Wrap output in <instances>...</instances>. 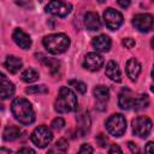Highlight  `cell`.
<instances>
[{
	"mask_svg": "<svg viewBox=\"0 0 154 154\" xmlns=\"http://www.w3.org/2000/svg\"><path fill=\"white\" fill-rule=\"evenodd\" d=\"M150 89H152V91H153V93H154V84H153V85H152V87H150Z\"/></svg>",
	"mask_w": 154,
	"mask_h": 154,
	"instance_id": "60d3db41",
	"label": "cell"
},
{
	"mask_svg": "<svg viewBox=\"0 0 154 154\" xmlns=\"http://www.w3.org/2000/svg\"><path fill=\"white\" fill-rule=\"evenodd\" d=\"M4 152H7V153H11V150H10V149H5V148H1V149H0V153H4Z\"/></svg>",
	"mask_w": 154,
	"mask_h": 154,
	"instance_id": "74e56055",
	"label": "cell"
},
{
	"mask_svg": "<svg viewBox=\"0 0 154 154\" xmlns=\"http://www.w3.org/2000/svg\"><path fill=\"white\" fill-rule=\"evenodd\" d=\"M128 147L130 148V150L132 152V153H138L140 152V149L137 148V146H135V143H132V142H128Z\"/></svg>",
	"mask_w": 154,
	"mask_h": 154,
	"instance_id": "e575fe53",
	"label": "cell"
},
{
	"mask_svg": "<svg viewBox=\"0 0 154 154\" xmlns=\"http://www.w3.org/2000/svg\"><path fill=\"white\" fill-rule=\"evenodd\" d=\"M123 45H124L126 48L131 49V48H134V47H135L136 42H135V40H134V38H131V37H125V38L123 40Z\"/></svg>",
	"mask_w": 154,
	"mask_h": 154,
	"instance_id": "f546056e",
	"label": "cell"
},
{
	"mask_svg": "<svg viewBox=\"0 0 154 154\" xmlns=\"http://www.w3.org/2000/svg\"><path fill=\"white\" fill-rule=\"evenodd\" d=\"M20 129L18 126L14 125H8L5 128L4 132H2V137L5 141H14L18 137H20Z\"/></svg>",
	"mask_w": 154,
	"mask_h": 154,
	"instance_id": "ffe728a7",
	"label": "cell"
},
{
	"mask_svg": "<svg viewBox=\"0 0 154 154\" xmlns=\"http://www.w3.org/2000/svg\"><path fill=\"white\" fill-rule=\"evenodd\" d=\"M103 20H105L106 26L109 30H117L123 24V14L119 11L112 7H108L103 12Z\"/></svg>",
	"mask_w": 154,
	"mask_h": 154,
	"instance_id": "ba28073f",
	"label": "cell"
},
{
	"mask_svg": "<svg viewBox=\"0 0 154 154\" xmlns=\"http://www.w3.org/2000/svg\"><path fill=\"white\" fill-rule=\"evenodd\" d=\"M72 10L71 4L61 1V0H51L46 6V12L57 16V17H66Z\"/></svg>",
	"mask_w": 154,
	"mask_h": 154,
	"instance_id": "52a82bcc",
	"label": "cell"
},
{
	"mask_svg": "<svg viewBox=\"0 0 154 154\" xmlns=\"http://www.w3.org/2000/svg\"><path fill=\"white\" fill-rule=\"evenodd\" d=\"M152 1H153V2H154V0H152Z\"/></svg>",
	"mask_w": 154,
	"mask_h": 154,
	"instance_id": "7bdbcfd3",
	"label": "cell"
},
{
	"mask_svg": "<svg viewBox=\"0 0 154 154\" xmlns=\"http://www.w3.org/2000/svg\"><path fill=\"white\" fill-rule=\"evenodd\" d=\"M122 152H123V150H122L117 144H112V147L108 149V153H111V154H112V153H122Z\"/></svg>",
	"mask_w": 154,
	"mask_h": 154,
	"instance_id": "d6a6232c",
	"label": "cell"
},
{
	"mask_svg": "<svg viewBox=\"0 0 154 154\" xmlns=\"http://www.w3.org/2000/svg\"><path fill=\"white\" fill-rule=\"evenodd\" d=\"M43 63L49 67V70H51V72H52V73H54V72H57V71L59 70V63H58L57 60L45 58V59H43Z\"/></svg>",
	"mask_w": 154,
	"mask_h": 154,
	"instance_id": "484cf974",
	"label": "cell"
},
{
	"mask_svg": "<svg viewBox=\"0 0 154 154\" xmlns=\"http://www.w3.org/2000/svg\"><path fill=\"white\" fill-rule=\"evenodd\" d=\"M18 153H35V150L34 149H31V148H29V147H23V148H20L19 150H18Z\"/></svg>",
	"mask_w": 154,
	"mask_h": 154,
	"instance_id": "d590c367",
	"label": "cell"
},
{
	"mask_svg": "<svg viewBox=\"0 0 154 154\" xmlns=\"http://www.w3.org/2000/svg\"><path fill=\"white\" fill-rule=\"evenodd\" d=\"M84 25L87 29H89L91 31L99 30L101 28V20L99 18V14L93 11L87 12L84 14Z\"/></svg>",
	"mask_w": 154,
	"mask_h": 154,
	"instance_id": "9a60e30c",
	"label": "cell"
},
{
	"mask_svg": "<svg viewBox=\"0 0 154 154\" xmlns=\"http://www.w3.org/2000/svg\"><path fill=\"white\" fill-rule=\"evenodd\" d=\"M51 125H52V128H53L54 130H60V129L64 128V125H65V120H64L63 118L58 117V118L53 119V122H52Z\"/></svg>",
	"mask_w": 154,
	"mask_h": 154,
	"instance_id": "4316f807",
	"label": "cell"
},
{
	"mask_svg": "<svg viewBox=\"0 0 154 154\" xmlns=\"http://www.w3.org/2000/svg\"><path fill=\"white\" fill-rule=\"evenodd\" d=\"M77 125H78V131L81 136H84V134L89 130L90 128V118L88 112H83L77 117Z\"/></svg>",
	"mask_w": 154,
	"mask_h": 154,
	"instance_id": "d6986e66",
	"label": "cell"
},
{
	"mask_svg": "<svg viewBox=\"0 0 154 154\" xmlns=\"http://www.w3.org/2000/svg\"><path fill=\"white\" fill-rule=\"evenodd\" d=\"M30 138H31V142H32L36 147H38V148H45V147H47V146L51 143V141H52V138H53V134H52V131H51L47 126L40 125V126H37V128L32 131Z\"/></svg>",
	"mask_w": 154,
	"mask_h": 154,
	"instance_id": "5b68a950",
	"label": "cell"
},
{
	"mask_svg": "<svg viewBox=\"0 0 154 154\" xmlns=\"http://www.w3.org/2000/svg\"><path fill=\"white\" fill-rule=\"evenodd\" d=\"M106 129L109 135H112L114 137H122L126 130L125 117L120 113L109 116V118L106 120Z\"/></svg>",
	"mask_w": 154,
	"mask_h": 154,
	"instance_id": "277c9868",
	"label": "cell"
},
{
	"mask_svg": "<svg viewBox=\"0 0 154 154\" xmlns=\"http://www.w3.org/2000/svg\"><path fill=\"white\" fill-rule=\"evenodd\" d=\"M95 140H96V142L99 143L100 147H105V146L107 144V137H106L103 134H99V135L95 137Z\"/></svg>",
	"mask_w": 154,
	"mask_h": 154,
	"instance_id": "f1b7e54d",
	"label": "cell"
},
{
	"mask_svg": "<svg viewBox=\"0 0 154 154\" xmlns=\"http://www.w3.org/2000/svg\"><path fill=\"white\" fill-rule=\"evenodd\" d=\"M69 84L72 85V87H73L78 93H81V94H84V93L87 91V84L83 83V82H81V81L71 79V81H69Z\"/></svg>",
	"mask_w": 154,
	"mask_h": 154,
	"instance_id": "d4e9b609",
	"label": "cell"
},
{
	"mask_svg": "<svg viewBox=\"0 0 154 154\" xmlns=\"http://www.w3.org/2000/svg\"><path fill=\"white\" fill-rule=\"evenodd\" d=\"M144 150H146L147 153H153V154H154V142H149V143H147Z\"/></svg>",
	"mask_w": 154,
	"mask_h": 154,
	"instance_id": "836d02e7",
	"label": "cell"
},
{
	"mask_svg": "<svg viewBox=\"0 0 154 154\" xmlns=\"http://www.w3.org/2000/svg\"><path fill=\"white\" fill-rule=\"evenodd\" d=\"M29 1H30V0H14V2H16L17 5H19V6H24V5H26Z\"/></svg>",
	"mask_w": 154,
	"mask_h": 154,
	"instance_id": "8d00e7d4",
	"label": "cell"
},
{
	"mask_svg": "<svg viewBox=\"0 0 154 154\" xmlns=\"http://www.w3.org/2000/svg\"><path fill=\"white\" fill-rule=\"evenodd\" d=\"M14 94V85L11 81L6 78L4 73H1V99L6 100Z\"/></svg>",
	"mask_w": 154,
	"mask_h": 154,
	"instance_id": "e0dca14e",
	"label": "cell"
},
{
	"mask_svg": "<svg viewBox=\"0 0 154 154\" xmlns=\"http://www.w3.org/2000/svg\"><path fill=\"white\" fill-rule=\"evenodd\" d=\"M152 78L154 81V65H153V69H152Z\"/></svg>",
	"mask_w": 154,
	"mask_h": 154,
	"instance_id": "f35d334b",
	"label": "cell"
},
{
	"mask_svg": "<svg viewBox=\"0 0 154 154\" xmlns=\"http://www.w3.org/2000/svg\"><path fill=\"white\" fill-rule=\"evenodd\" d=\"M132 25L140 32H148L154 25V17L149 13H138L132 18Z\"/></svg>",
	"mask_w": 154,
	"mask_h": 154,
	"instance_id": "9c48e42d",
	"label": "cell"
},
{
	"mask_svg": "<svg viewBox=\"0 0 154 154\" xmlns=\"http://www.w3.org/2000/svg\"><path fill=\"white\" fill-rule=\"evenodd\" d=\"M152 126H153V123L152 120L148 118V117H137L132 120V131L136 136L141 137V138H144L149 135L150 130H152Z\"/></svg>",
	"mask_w": 154,
	"mask_h": 154,
	"instance_id": "8992f818",
	"label": "cell"
},
{
	"mask_svg": "<svg viewBox=\"0 0 154 154\" xmlns=\"http://www.w3.org/2000/svg\"><path fill=\"white\" fill-rule=\"evenodd\" d=\"M99 2H103V1H106V0H97Z\"/></svg>",
	"mask_w": 154,
	"mask_h": 154,
	"instance_id": "b9f144b4",
	"label": "cell"
},
{
	"mask_svg": "<svg viewBox=\"0 0 154 154\" xmlns=\"http://www.w3.org/2000/svg\"><path fill=\"white\" fill-rule=\"evenodd\" d=\"M42 43L45 48L47 49V52L52 54H60L67 51V48L70 47V38L67 37V35L61 34V32L51 34L43 38Z\"/></svg>",
	"mask_w": 154,
	"mask_h": 154,
	"instance_id": "3957f363",
	"label": "cell"
},
{
	"mask_svg": "<svg viewBox=\"0 0 154 154\" xmlns=\"http://www.w3.org/2000/svg\"><path fill=\"white\" fill-rule=\"evenodd\" d=\"M79 153H93L94 152V149H93V147L90 146V144H87V143H84V144H82V147L79 148V150H78Z\"/></svg>",
	"mask_w": 154,
	"mask_h": 154,
	"instance_id": "4dcf8cb0",
	"label": "cell"
},
{
	"mask_svg": "<svg viewBox=\"0 0 154 154\" xmlns=\"http://www.w3.org/2000/svg\"><path fill=\"white\" fill-rule=\"evenodd\" d=\"M111 38L107 36V35H99V36H95L93 40H91V45L94 47V49L96 52H101V53H106L109 51L111 48Z\"/></svg>",
	"mask_w": 154,
	"mask_h": 154,
	"instance_id": "7c38bea8",
	"label": "cell"
},
{
	"mask_svg": "<svg viewBox=\"0 0 154 154\" xmlns=\"http://www.w3.org/2000/svg\"><path fill=\"white\" fill-rule=\"evenodd\" d=\"M149 105V99H148V95L146 94H142L137 97L134 99V102H132V108L135 111H140V109H143L146 107H148Z\"/></svg>",
	"mask_w": 154,
	"mask_h": 154,
	"instance_id": "603a6c76",
	"label": "cell"
},
{
	"mask_svg": "<svg viewBox=\"0 0 154 154\" xmlns=\"http://www.w3.org/2000/svg\"><path fill=\"white\" fill-rule=\"evenodd\" d=\"M77 97L69 87H61L54 102V109L58 113H69L77 108Z\"/></svg>",
	"mask_w": 154,
	"mask_h": 154,
	"instance_id": "7a4b0ae2",
	"label": "cell"
},
{
	"mask_svg": "<svg viewBox=\"0 0 154 154\" xmlns=\"http://www.w3.org/2000/svg\"><path fill=\"white\" fill-rule=\"evenodd\" d=\"M67 147H69L67 141H66V140H64V138L58 140V141H57V143H55V148L58 149V152H65V150L67 149Z\"/></svg>",
	"mask_w": 154,
	"mask_h": 154,
	"instance_id": "83f0119b",
	"label": "cell"
},
{
	"mask_svg": "<svg viewBox=\"0 0 154 154\" xmlns=\"http://www.w3.org/2000/svg\"><path fill=\"white\" fill-rule=\"evenodd\" d=\"M94 96L100 102H106L109 97V90L105 85H97V87L94 88Z\"/></svg>",
	"mask_w": 154,
	"mask_h": 154,
	"instance_id": "44dd1931",
	"label": "cell"
},
{
	"mask_svg": "<svg viewBox=\"0 0 154 154\" xmlns=\"http://www.w3.org/2000/svg\"><path fill=\"white\" fill-rule=\"evenodd\" d=\"M23 66V63L19 58L14 57V55H8L5 60V67L7 69V71H10L11 73H17Z\"/></svg>",
	"mask_w": 154,
	"mask_h": 154,
	"instance_id": "ac0fdd59",
	"label": "cell"
},
{
	"mask_svg": "<svg viewBox=\"0 0 154 154\" xmlns=\"http://www.w3.org/2000/svg\"><path fill=\"white\" fill-rule=\"evenodd\" d=\"M132 94L129 89H123V91L119 94V99H118V105L122 109H130L132 108V102H134Z\"/></svg>",
	"mask_w": 154,
	"mask_h": 154,
	"instance_id": "2e32d148",
	"label": "cell"
},
{
	"mask_svg": "<svg viewBox=\"0 0 154 154\" xmlns=\"http://www.w3.org/2000/svg\"><path fill=\"white\" fill-rule=\"evenodd\" d=\"M117 2H118V5H119L120 7L128 8V7L130 6V4H131V0H117Z\"/></svg>",
	"mask_w": 154,
	"mask_h": 154,
	"instance_id": "1f68e13d",
	"label": "cell"
},
{
	"mask_svg": "<svg viewBox=\"0 0 154 154\" xmlns=\"http://www.w3.org/2000/svg\"><path fill=\"white\" fill-rule=\"evenodd\" d=\"M38 77H40L38 72H37L35 69H31V67L26 69V70H25V71H23V73L20 75L22 81H23V82H25V83H32V82L37 81V79H38Z\"/></svg>",
	"mask_w": 154,
	"mask_h": 154,
	"instance_id": "7402d4cb",
	"label": "cell"
},
{
	"mask_svg": "<svg viewBox=\"0 0 154 154\" xmlns=\"http://www.w3.org/2000/svg\"><path fill=\"white\" fill-rule=\"evenodd\" d=\"M103 65V58L95 52L87 53L83 60V67L89 71H97Z\"/></svg>",
	"mask_w": 154,
	"mask_h": 154,
	"instance_id": "30bf717a",
	"label": "cell"
},
{
	"mask_svg": "<svg viewBox=\"0 0 154 154\" xmlns=\"http://www.w3.org/2000/svg\"><path fill=\"white\" fill-rule=\"evenodd\" d=\"M125 71H126L128 77L131 81H136L138 75H140V72H141V64H140V61L136 58H130L126 61Z\"/></svg>",
	"mask_w": 154,
	"mask_h": 154,
	"instance_id": "4fadbf2b",
	"label": "cell"
},
{
	"mask_svg": "<svg viewBox=\"0 0 154 154\" xmlns=\"http://www.w3.org/2000/svg\"><path fill=\"white\" fill-rule=\"evenodd\" d=\"M12 38L16 42V45L19 46L22 49H29L30 46H31V38H30V36L25 31H23L22 29H19V28L14 29V31L12 34Z\"/></svg>",
	"mask_w": 154,
	"mask_h": 154,
	"instance_id": "8fae6325",
	"label": "cell"
},
{
	"mask_svg": "<svg viewBox=\"0 0 154 154\" xmlns=\"http://www.w3.org/2000/svg\"><path fill=\"white\" fill-rule=\"evenodd\" d=\"M11 111L16 120L23 125H30L35 122V111L31 103L24 97H17L11 103Z\"/></svg>",
	"mask_w": 154,
	"mask_h": 154,
	"instance_id": "6da1fadb",
	"label": "cell"
},
{
	"mask_svg": "<svg viewBox=\"0 0 154 154\" xmlns=\"http://www.w3.org/2000/svg\"><path fill=\"white\" fill-rule=\"evenodd\" d=\"M105 73H106V76H107L109 79H112L113 82L119 83V82L122 81V73H120L119 65H118V63L114 61V60H109V61L106 64Z\"/></svg>",
	"mask_w": 154,
	"mask_h": 154,
	"instance_id": "5bb4252c",
	"label": "cell"
},
{
	"mask_svg": "<svg viewBox=\"0 0 154 154\" xmlns=\"http://www.w3.org/2000/svg\"><path fill=\"white\" fill-rule=\"evenodd\" d=\"M25 93L26 94H45V93H48V88L46 85H32V87H29L25 89Z\"/></svg>",
	"mask_w": 154,
	"mask_h": 154,
	"instance_id": "cb8c5ba5",
	"label": "cell"
},
{
	"mask_svg": "<svg viewBox=\"0 0 154 154\" xmlns=\"http://www.w3.org/2000/svg\"><path fill=\"white\" fill-rule=\"evenodd\" d=\"M150 45H152V48L154 49V37L152 38V41H150Z\"/></svg>",
	"mask_w": 154,
	"mask_h": 154,
	"instance_id": "ab89813d",
	"label": "cell"
}]
</instances>
